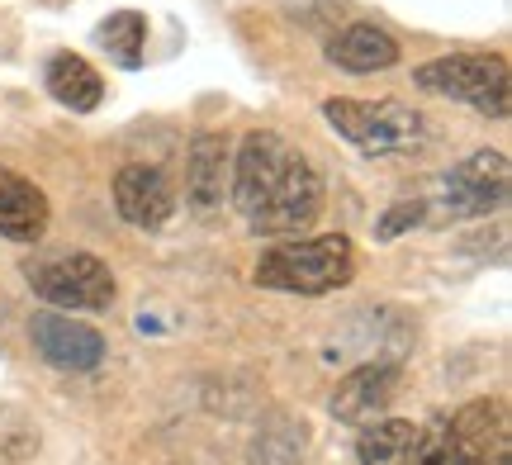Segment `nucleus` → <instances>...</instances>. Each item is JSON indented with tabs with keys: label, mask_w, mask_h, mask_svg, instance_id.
Here are the masks:
<instances>
[{
	"label": "nucleus",
	"mask_w": 512,
	"mask_h": 465,
	"mask_svg": "<svg viewBox=\"0 0 512 465\" xmlns=\"http://www.w3.org/2000/svg\"><path fill=\"white\" fill-rule=\"evenodd\" d=\"M228 195L252 233H299L323 214V181L313 162L271 129L242 138Z\"/></svg>",
	"instance_id": "f257e3e1"
},
{
	"label": "nucleus",
	"mask_w": 512,
	"mask_h": 465,
	"mask_svg": "<svg viewBox=\"0 0 512 465\" xmlns=\"http://www.w3.org/2000/svg\"><path fill=\"white\" fill-rule=\"evenodd\" d=\"M351 276H356V247L347 233L294 238L285 247H271L252 271L261 290H280V295H332Z\"/></svg>",
	"instance_id": "f03ea898"
},
{
	"label": "nucleus",
	"mask_w": 512,
	"mask_h": 465,
	"mask_svg": "<svg viewBox=\"0 0 512 465\" xmlns=\"http://www.w3.org/2000/svg\"><path fill=\"white\" fill-rule=\"evenodd\" d=\"M323 119L366 157H408L427 138L422 114L399 105V100H347V95H337L323 105Z\"/></svg>",
	"instance_id": "7ed1b4c3"
},
{
	"label": "nucleus",
	"mask_w": 512,
	"mask_h": 465,
	"mask_svg": "<svg viewBox=\"0 0 512 465\" xmlns=\"http://www.w3.org/2000/svg\"><path fill=\"white\" fill-rule=\"evenodd\" d=\"M413 81H418L422 91L470 105L484 119H508V110H512V72H508V57H498V53L437 57V62H422L418 72H413Z\"/></svg>",
	"instance_id": "20e7f679"
},
{
	"label": "nucleus",
	"mask_w": 512,
	"mask_h": 465,
	"mask_svg": "<svg viewBox=\"0 0 512 465\" xmlns=\"http://www.w3.org/2000/svg\"><path fill=\"white\" fill-rule=\"evenodd\" d=\"M24 280L34 285L38 299H48L53 309L72 314H105L114 304V271L95 252H62L24 266Z\"/></svg>",
	"instance_id": "39448f33"
},
{
	"label": "nucleus",
	"mask_w": 512,
	"mask_h": 465,
	"mask_svg": "<svg viewBox=\"0 0 512 465\" xmlns=\"http://www.w3.org/2000/svg\"><path fill=\"white\" fill-rule=\"evenodd\" d=\"M508 186H512L508 157L489 148L475 152V157L456 162V167L441 176V190H437L441 219H484V214L503 209Z\"/></svg>",
	"instance_id": "423d86ee"
},
{
	"label": "nucleus",
	"mask_w": 512,
	"mask_h": 465,
	"mask_svg": "<svg viewBox=\"0 0 512 465\" xmlns=\"http://www.w3.org/2000/svg\"><path fill=\"white\" fill-rule=\"evenodd\" d=\"M29 337H34L38 356H43L48 366H57V371H95V366L105 361V337L72 314L43 309V314H34V323H29Z\"/></svg>",
	"instance_id": "0eeeda50"
},
{
	"label": "nucleus",
	"mask_w": 512,
	"mask_h": 465,
	"mask_svg": "<svg viewBox=\"0 0 512 465\" xmlns=\"http://www.w3.org/2000/svg\"><path fill=\"white\" fill-rule=\"evenodd\" d=\"M114 209L124 214V224L143 228V233H157V228H166V219L176 214V195H171V181H166L157 167L128 162V167L114 176Z\"/></svg>",
	"instance_id": "6e6552de"
},
{
	"label": "nucleus",
	"mask_w": 512,
	"mask_h": 465,
	"mask_svg": "<svg viewBox=\"0 0 512 465\" xmlns=\"http://www.w3.org/2000/svg\"><path fill=\"white\" fill-rule=\"evenodd\" d=\"M394 390H399V366H389V361L361 366L332 390V418L347 428H366L394 404Z\"/></svg>",
	"instance_id": "1a4fd4ad"
},
{
	"label": "nucleus",
	"mask_w": 512,
	"mask_h": 465,
	"mask_svg": "<svg viewBox=\"0 0 512 465\" xmlns=\"http://www.w3.org/2000/svg\"><path fill=\"white\" fill-rule=\"evenodd\" d=\"M228 181H233V152L223 143V133H200L185 152V195H190V205L200 214H214L228 200Z\"/></svg>",
	"instance_id": "9d476101"
},
{
	"label": "nucleus",
	"mask_w": 512,
	"mask_h": 465,
	"mask_svg": "<svg viewBox=\"0 0 512 465\" xmlns=\"http://www.w3.org/2000/svg\"><path fill=\"white\" fill-rule=\"evenodd\" d=\"M48 195L19 176V171L0 167V238L10 242H38L48 233Z\"/></svg>",
	"instance_id": "9b49d317"
},
{
	"label": "nucleus",
	"mask_w": 512,
	"mask_h": 465,
	"mask_svg": "<svg viewBox=\"0 0 512 465\" xmlns=\"http://www.w3.org/2000/svg\"><path fill=\"white\" fill-rule=\"evenodd\" d=\"M328 62L351 76H370L399 62V43H394V34H384L380 24H347L342 34L328 38Z\"/></svg>",
	"instance_id": "f8f14e48"
},
{
	"label": "nucleus",
	"mask_w": 512,
	"mask_h": 465,
	"mask_svg": "<svg viewBox=\"0 0 512 465\" xmlns=\"http://www.w3.org/2000/svg\"><path fill=\"white\" fill-rule=\"evenodd\" d=\"M43 81H48V95H53L57 105H67V110H76V114L100 110V100H105V81H100V72L76 53H53L48 57Z\"/></svg>",
	"instance_id": "ddd939ff"
},
{
	"label": "nucleus",
	"mask_w": 512,
	"mask_h": 465,
	"mask_svg": "<svg viewBox=\"0 0 512 465\" xmlns=\"http://www.w3.org/2000/svg\"><path fill=\"white\" fill-rule=\"evenodd\" d=\"M418 442L422 432L403 418H375L361 428V442H356V456L361 465H413L418 461Z\"/></svg>",
	"instance_id": "4468645a"
},
{
	"label": "nucleus",
	"mask_w": 512,
	"mask_h": 465,
	"mask_svg": "<svg viewBox=\"0 0 512 465\" xmlns=\"http://www.w3.org/2000/svg\"><path fill=\"white\" fill-rule=\"evenodd\" d=\"M100 48L124 67V72H138L143 67V53H147V19L138 10H114L105 24H100Z\"/></svg>",
	"instance_id": "2eb2a0df"
},
{
	"label": "nucleus",
	"mask_w": 512,
	"mask_h": 465,
	"mask_svg": "<svg viewBox=\"0 0 512 465\" xmlns=\"http://www.w3.org/2000/svg\"><path fill=\"white\" fill-rule=\"evenodd\" d=\"M413 465H484V456L465 447L451 423H437L432 437H422L418 442V461Z\"/></svg>",
	"instance_id": "dca6fc26"
},
{
	"label": "nucleus",
	"mask_w": 512,
	"mask_h": 465,
	"mask_svg": "<svg viewBox=\"0 0 512 465\" xmlns=\"http://www.w3.org/2000/svg\"><path fill=\"white\" fill-rule=\"evenodd\" d=\"M38 451V428L15 409H0V465H19Z\"/></svg>",
	"instance_id": "f3484780"
},
{
	"label": "nucleus",
	"mask_w": 512,
	"mask_h": 465,
	"mask_svg": "<svg viewBox=\"0 0 512 465\" xmlns=\"http://www.w3.org/2000/svg\"><path fill=\"white\" fill-rule=\"evenodd\" d=\"M427 214H432V209H427V200H399L394 209H384V219H380V228H375V238H380V242L403 238V233H408V228H418Z\"/></svg>",
	"instance_id": "a211bd4d"
}]
</instances>
